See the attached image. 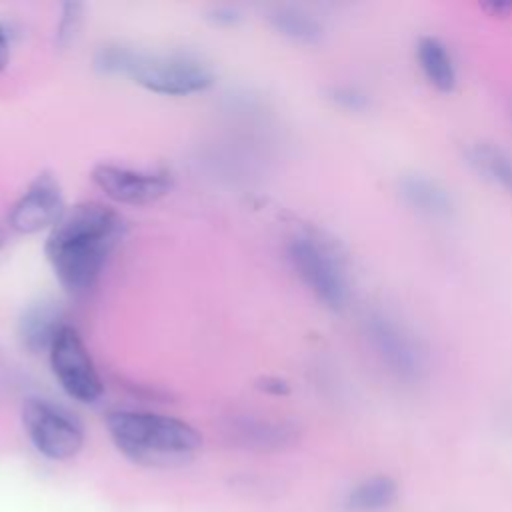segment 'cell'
Listing matches in <instances>:
<instances>
[{"label":"cell","mask_w":512,"mask_h":512,"mask_svg":"<svg viewBox=\"0 0 512 512\" xmlns=\"http://www.w3.org/2000/svg\"><path fill=\"white\" fill-rule=\"evenodd\" d=\"M122 236L124 220L108 204L86 200L66 208L44 242L46 260L62 290L70 296L94 290Z\"/></svg>","instance_id":"1"},{"label":"cell","mask_w":512,"mask_h":512,"mask_svg":"<svg viewBox=\"0 0 512 512\" xmlns=\"http://www.w3.org/2000/svg\"><path fill=\"white\" fill-rule=\"evenodd\" d=\"M106 428L116 448L146 466H170L188 460L200 446V432L188 422L140 410H112Z\"/></svg>","instance_id":"2"},{"label":"cell","mask_w":512,"mask_h":512,"mask_svg":"<svg viewBox=\"0 0 512 512\" xmlns=\"http://www.w3.org/2000/svg\"><path fill=\"white\" fill-rule=\"evenodd\" d=\"M128 78L158 96H192L206 92L216 76L214 70L188 54L136 52Z\"/></svg>","instance_id":"3"},{"label":"cell","mask_w":512,"mask_h":512,"mask_svg":"<svg viewBox=\"0 0 512 512\" xmlns=\"http://www.w3.org/2000/svg\"><path fill=\"white\" fill-rule=\"evenodd\" d=\"M288 260L308 290L330 310H342L348 300L346 272L330 246L310 234L288 242Z\"/></svg>","instance_id":"4"},{"label":"cell","mask_w":512,"mask_h":512,"mask_svg":"<svg viewBox=\"0 0 512 512\" xmlns=\"http://www.w3.org/2000/svg\"><path fill=\"white\" fill-rule=\"evenodd\" d=\"M22 424L32 446L50 460H70L84 446L80 420L48 398H26Z\"/></svg>","instance_id":"5"},{"label":"cell","mask_w":512,"mask_h":512,"mask_svg":"<svg viewBox=\"0 0 512 512\" xmlns=\"http://www.w3.org/2000/svg\"><path fill=\"white\" fill-rule=\"evenodd\" d=\"M50 370L60 388L76 402L94 404L104 394V382L80 336L68 322L56 334L48 350Z\"/></svg>","instance_id":"6"},{"label":"cell","mask_w":512,"mask_h":512,"mask_svg":"<svg viewBox=\"0 0 512 512\" xmlns=\"http://www.w3.org/2000/svg\"><path fill=\"white\" fill-rule=\"evenodd\" d=\"M90 178L106 198L128 206L154 204L172 188V176L164 170H140L110 162L96 164Z\"/></svg>","instance_id":"7"},{"label":"cell","mask_w":512,"mask_h":512,"mask_svg":"<svg viewBox=\"0 0 512 512\" xmlns=\"http://www.w3.org/2000/svg\"><path fill=\"white\" fill-rule=\"evenodd\" d=\"M366 336L388 372L402 380L420 378L424 372V350L402 324L376 312L366 318Z\"/></svg>","instance_id":"8"},{"label":"cell","mask_w":512,"mask_h":512,"mask_svg":"<svg viewBox=\"0 0 512 512\" xmlns=\"http://www.w3.org/2000/svg\"><path fill=\"white\" fill-rule=\"evenodd\" d=\"M66 204L60 182L50 172H40L18 196L8 212V226L24 236L52 230L64 216Z\"/></svg>","instance_id":"9"},{"label":"cell","mask_w":512,"mask_h":512,"mask_svg":"<svg viewBox=\"0 0 512 512\" xmlns=\"http://www.w3.org/2000/svg\"><path fill=\"white\" fill-rule=\"evenodd\" d=\"M68 324L58 302L40 300L30 304L18 320V340L30 354L48 352L60 328Z\"/></svg>","instance_id":"10"},{"label":"cell","mask_w":512,"mask_h":512,"mask_svg":"<svg viewBox=\"0 0 512 512\" xmlns=\"http://www.w3.org/2000/svg\"><path fill=\"white\" fill-rule=\"evenodd\" d=\"M234 442L256 448V450H276L292 444L296 440V430L284 422L270 420H238L230 426Z\"/></svg>","instance_id":"11"},{"label":"cell","mask_w":512,"mask_h":512,"mask_svg":"<svg viewBox=\"0 0 512 512\" xmlns=\"http://www.w3.org/2000/svg\"><path fill=\"white\" fill-rule=\"evenodd\" d=\"M402 198L420 214L442 218L452 212V198L446 188L426 176H406L400 182Z\"/></svg>","instance_id":"12"},{"label":"cell","mask_w":512,"mask_h":512,"mask_svg":"<svg viewBox=\"0 0 512 512\" xmlns=\"http://www.w3.org/2000/svg\"><path fill=\"white\" fill-rule=\"evenodd\" d=\"M416 58L426 80L440 92H450L456 86V68L444 42L434 36L418 40Z\"/></svg>","instance_id":"13"},{"label":"cell","mask_w":512,"mask_h":512,"mask_svg":"<svg viewBox=\"0 0 512 512\" xmlns=\"http://www.w3.org/2000/svg\"><path fill=\"white\" fill-rule=\"evenodd\" d=\"M398 498V486L390 476H372L356 484L346 496L350 512H382Z\"/></svg>","instance_id":"14"},{"label":"cell","mask_w":512,"mask_h":512,"mask_svg":"<svg viewBox=\"0 0 512 512\" xmlns=\"http://www.w3.org/2000/svg\"><path fill=\"white\" fill-rule=\"evenodd\" d=\"M268 18H270L272 28L278 34H282L284 38H288L296 44L312 46V44H318L324 36L322 24L312 14H308L300 8L282 6V8L272 10Z\"/></svg>","instance_id":"15"},{"label":"cell","mask_w":512,"mask_h":512,"mask_svg":"<svg viewBox=\"0 0 512 512\" xmlns=\"http://www.w3.org/2000/svg\"><path fill=\"white\" fill-rule=\"evenodd\" d=\"M470 162L480 174L512 192V158L492 144H476L470 150Z\"/></svg>","instance_id":"16"},{"label":"cell","mask_w":512,"mask_h":512,"mask_svg":"<svg viewBox=\"0 0 512 512\" xmlns=\"http://www.w3.org/2000/svg\"><path fill=\"white\" fill-rule=\"evenodd\" d=\"M136 52L124 44H104L94 52L92 66L102 76H128Z\"/></svg>","instance_id":"17"},{"label":"cell","mask_w":512,"mask_h":512,"mask_svg":"<svg viewBox=\"0 0 512 512\" xmlns=\"http://www.w3.org/2000/svg\"><path fill=\"white\" fill-rule=\"evenodd\" d=\"M84 18V6L80 2H64L60 8L58 24H56V44L60 48H68L74 44Z\"/></svg>","instance_id":"18"},{"label":"cell","mask_w":512,"mask_h":512,"mask_svg":"<svg viewBox=\"0 0 512 512\" xmlns=\"http://www.w3.org/2000/svg\"><path fill=\"white\" fill-rule=\"evenodd\" d=\"M328 100L342 108V110H350V112H360L368 106V98L362 90L354 88V86H332L328 88Z\"/></svg>","instance_id":"19"},{"label":"cell","mask_w":512,"mask_h":512,"mask_svg":"<svg viewBox=\"0 0 512 512\" xmlns=\"http://www.w3.org/2000/svg\"><path fill=\"white\" fill-rule=\"evenodd\" d=\"M240 12L232 6H216L208 12V20L214 24V26H236L240 22Z\"/></svg>","instance_id":"20"},{"label":"cell","mask_w":512,"mask_h":512,"mask_svg":"<svg viewBox=\"0 0 512 512\" xmlns=\"http://www.w3.org/2000/svg\"><path fill=\"white\" fill-rule=\"evenodd\" d=\"M12 54V32L10 26L0 22V72L6 70Z\"/></svg>","instance_id":"21"},{"label":"cell","mask_w":512,"mask_h":512,"mask_svg":"<svg viewBox=\"0 0 512 512\" xmlns=\"http://www.w3.org/2000/svg\"><path fill=\"white\" fill-rule=\"evenodd\" d=\"M256 386H258L262 392L274 394V396H282V394H288V392H290L288 384H286L282 378H276V376H264V378L258 380Z\"/></svg>","instance_id":"22"},{"label":"cell","mask_w":512,"mask_h":512,"mask_svg":"<svg viewBox=\"0 0 512 512\" xmlns=\"http://www.w3.org/2000/svg\"><path fill=\"white\" fill-rule=\"evenodd\" d=\"M2 244H4V238H2V232H0V250H2Z\"/></svg>","instance_id":"23"}]
</instances>
